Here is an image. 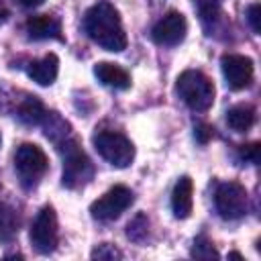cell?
<instances>
[{
	"label": "cell",
	"mask_w": 261,
	"mask_h": 261,
	"mask_svg": "<svg viewBox=\"0 0 261 261\" xmlns=\"http://www.w3.org/2000/svg\"><path fill=\"white\" fill-rule=\"evenodd\" d=\"M133 204V192L126 186H114L92 202L90 212L98 220H114Z\"/></svg>",
	"instance_id": "obj_6"
},
{
	"label": "cell",
	"mask_w": 261,
	"mask_h": 261,
	"mask_svg": "<svg viewBox=\"0 0 261 261\" xmlns=\"http://www.w3.org/2000/svg\"><path fill=\"white\" fill-rule=\"evenodd\" d=\"M194 135H196V139H198L200 143H208V139L212 137V128H210V126H206V124H198Z\"/></svg>",
	"instance_id": "obj_22"
},
{
	"label": "cell",
	"mask_w": 261,
	"mask_h": 261,
	"mask_svg": "<svg viewBox=\"0 0 261 261\" xmlns=\"http://www.w3.org/2000/svg\"><path fill=\"white\" fill-rule=\"evenodd\" d=\"M94 73L104 86H110V88H116V90H126L130 86V75L122 67H118L116 63L100 61V63H96Z\"/></svg>",
	"instance_id": "obj_12"
},
{
	"label": "cell",
	"mask_w": 261,
	"mask_h": 261,
	"mask_svg": "<svg viewBox=\"0 0 261 261\" xmlns=\"http://www.w3.org/2000/svg\"><path fill=\"white\" fill-rule=\"evenodd\" d=\"M220 67H222L226 84L232 90H243L253 82V61L245 55L228 53L222 57Z\"/></svg>",
	"instance_id": "obj_10"
},
{
	"label": "cell",
	"mask_w": 261,
	"mask_h": 261,
	"mask_svg": "<svg viewBox=\"0 0 261 261\" xmlns=\"http://www.w3.org/2000/svg\"><path fill=\"white\" fill-rule=\"evenodd\" d=\"M228 257H234V259H243V255H241V253H237V251H232V253H228Z\"/></svg>",
	"instance_id": "obj_25"
},
{
	"label": "cell",
	"mask_w": 261,
	"mask_h": 261,
	"mask_svg": "<svg viewBox=\"0 0 261 261\" xmlns=\"http://www.w3.org/2000/svg\"><path fill=\"white\" fill-rule=\"evenodd\" d=\"M94 147L102 159H106L114 167H128L135 159V147L133 143L114 130H102L94 137Z\"/></svg>",
	"instance_id": "obj_3"
},
{
	"label": "cell",
	"mask_w": 261,
	"mask_h": 261,
	"mask_svg": "<svg viewBox=\"0 0 261 261\" xmlns=\"http://www.w3.org/2000/svg\"><path fill=\"white\" fill-rule=\"evenodd\" d=\"M14 167H16V171H18L22 181L35 184L47 169V155L43 153V149L39 145L24 143V145H20L16 149Z\"/></svg>",
	"instance_id": "obj_8"
},
{
	"label": "cell",
	"mask_w": 261,
	"mask_h": 261,
	"mask_svg": "<svg viewBox=\"0 0 261 261\" xmlns=\"http://www.w3.org/2000/svg\"><path fill=\"white\" fill-rule=\"evenodd\" d=\"M120 257L122 253L114 245H108V243H102L92 251V259H120Z\"/></svg>",
	"instance_id": "obj_19"
},
{
	"label": "cell",
	"mask_w": 261,
	"mask_h": 261,
	"mask_svg": "<svg viewBox=\"0 0 261 261\" xmlns=\"http://www.w3.org/2000/svg\"><path fill=\"white\" fill-rule=\"evenodd\" d=\"M177 94L192 110L204 112L214 102V84L202 71L186 69L177 77Z\"/></svg>",
	"instance_id": "obj_2"
},
{
	"label": "cell",
	"mask_w": 261,
	"mask_h": 261,
	"mask_svg": "<svg viewBox=\"0 0 261 261\" xmlns=\"http://www.w3.org/2000/svg\"><path fill=\"white\" fill-rule=\"evenodd\" d=\"M194 184L188 175L179 177L173 186L171 192V210L175 214V218H188L192 212V204H194Z\"/></svg>",
	"instance_id": "obj_11"
},
{
	"label": "cell",
	"mask_w": 261,
	"mask_h": 261,
	"mask_svg": "<svg viewBox=\"0 0 261 261\" xmlns=\"http://www.w3.org/2000/svg\"><path fill=\"white\" fill-rule=\"evenodd\" d=\"M18 230L16 214L10 206L0 202V241H10Z\"/></svg>",
	"instance_id": "obj_17"
},
{
	"label": "cell",
	"mask_w": 261,
	"mask_h": 261,
	"mask_svg": "<svg viewBox=\"0 0 261 261\" xmlns=\"http://www.w3.org/2000/svg\"><path fill=\"white\" fill-rule=\"evenodd\" d=\"M6 18H8V10H6V6H4V4H0V24H2V22H6Z\"/></svg>",
	"instance_id": "obj_24"
},
{
	"label": "cell",
	"mask_w": 261,
	"mask_h": 261,
	"mask_svg": "<svg viewBox=\"0 0 261 261\" xmlns=\"http://www.w3.org/2000/svg\"><path fill=\"white\" fill-rule=\"evenodd\" d=\"M214 204L224 220H237L247 212V192L237 181H224L214 194Z\"/></svg>",
	"instance_id": "obj_5"
},
{
	"label": "cell",
	"mask_w": 261,
	"mask_h": 261,
	"mask_svg": "<svg viewBox=\"0 0 261 261\" xmlns=\"http://www.w3.org/2000/svg\"><path fill=\"white\" fill-rule=\"evenodd\" d=\"M247 20H249L253 33H261V6L259 4H251L247 8Z\"/></svg>",
	"instance_id": "obj_20"
},
{
	"label": "cell",
	"mask_w": 261,
	"mask_h": 261,
	"mask_svg": "<svg viewBox=\"0 0 261 261\" xmlns=\"http://www.w3.org/2000/svg\"><path fill=\"white\" fill-rule=\"evenodd\" d=\"M226 122L232 130L237 133H245L253 126L255 122V108L249 104H237L232 108H228L226 112Z\"/></svg>",
	"instance_id": "obj_15"
},
{
	"label": "cell",
	"mask_w": 261,
	"mask_h": 261,
	"mask_svg": "<svg viewBox=\"0 0 261 261\" xmlns=\"http://www.w3.org/2000/svg\"><path fill=\"white\" fill-rule=\"evenodd\" d=\"M27 33L31 39H57L61 33V24L55 16L37 14L27 20Z\"/></svg>",
	"instance_id": "obj_13"
},
{
	"label": "cell",
	"mask_w": 261,
	"mask_h": 261,
	"mask_svg": "<svg viewBox=\"0 0 261 261\" xmlns=\"http://www.w3.org/2000/svg\"><path fill=\"white\" fill-rule=\"evenodd\" d=\"M31 243L35 251L47 255L57 247V216L51 206L39 210L33 226H31Z\"/></svg>",
	"instance_id": "obj_7"
},
{
	"label": "cell",
	"mask_w": 261,
	"mask_h": 261,
	"mask_svg": "<svg viewBox=\"0 0 261 261\" xmlns=\"http://www.w3.org/2000/svg\"><path fill=\"white\" fill-rule=\"evenodd\" d=\"M188 33V22H186V16L181 12H167L163 18H159L151 31V37L157 45H165V47H173L177 43L184 41Z\"/></svg>",
	"instance_id": "obj_9"
},
{
	"label": "cell",
	"mask_w": 261,
	"mask_h": 261,
	"mask_svg": "<svg viewBox=\"0 0 261 261\" xmlns=\"http://www.w3.org/2000/svg\"><path fill=\"white\" fill-rule=\"evenodd\" d=\"M192 255L196 259H218V251L212 247V243L206 239V237H198L194 241V247H192Z\"/></svg>",
	"instance_id": "obj_18"
},
{
	"label": "cell",
	"mask_w": 261,
	"mask_h": 261,
	"mask_svg": "<svg viewBox=\"0 0 261 261\" xmlns=\"http://www.w3.org/2000/svg\"><path fill=\"white\" fill-rule=\"evenodd\" d=\"M22 6H27V8H35V6H41L45 0H18Z\"/></svg>",
	"instance_id": "obj_23"
},
{
	"label": "cell",
	"mask_w": 261,
	"mask_h": 261,
	"mask_svg": "<svg viewBox=\"0 0 261 261\" xmlns=\"http://www.w3.org/2000/svg\"><path fill=\"white\" fill-rule=\"evenodd\" d=\"M57 73H59V59H57V55H53V53L45 55V57L39 59V61H33L31 67H29L31 80L37 82L39 86H51V84L55 82Z\"/></svg>",
	"instance_id": "obj_14"
},
{
	"label": "cell",
	"mask_w": 261,
	"mask_h": 261,
	"mask_svg": "<svg viewBox=\"0 0 261 261\" xmlns=\"http://www.w3.org/2000/svg\"><path fill=\"white\" fill-rule=\"evenodd\" d=\"M241 157L245 161H251V163H259L261 159V145L259 143H251V145H245L241 149Z\"/></svg>",
	"instance_id": "obj_21"
},
{
	"label": "cell",
	"mask_w": 261,
	"mask_h": 261,
	"mask_svg": "<svg viewBox=\"0 0 261 261\" xmlns=\"http://www.w3.org/2000/svg\"><path fill=\"white\" fill-rule=\"evenodd\" d=\"M45 114H47V112H45V108H43V102H41L39 98H35V96L22 100L20 106H18V112H16L18 120L24 122V124H29V126L41 124L43 118H45Z\"/></svg>",
	"instance_id": "obj_16"
},
{
	"label": "cell",
	"mask_w": 261,
	"mask_h": 261,
	"mask_svg": "<svg viewBox=\"0 0 261 261\" xmlns=\"http://www.w3.org/2000/svg\"><path fill=\"white\" fill-rule=\"evenodd\" d=\"M65 159H63V186L65 188H82L92 179L94 167L88 155L77 147L75 141H65Z\"/></svg>",
	"instance_id": "obj_4"
},
{
	"label": "cell",
	"mask_w": 261,
	"mask_h": 261,
	"mask_svg": "<svg viewBox=\"0 0 261 261\" xmlns=\"http://www.w3.org/2000/svg\"><path fill=\"white\" fill-rule=\"evenodd\" d=\"M84 29L88 37L106 51H122L126 47V35L118 16V10L110 2L94 4L84 16Z\"/></svg>",
	"instance_id": "obj_1"
},
{
	"label": "cell",
	"mask_w": 261,
	"mask_h": 261,
	"mask_svg": "<svg viewBox=\"0 0 261 261\" xmlns=\"http://www.w3.org/2000/svg\"><path fill=\"white\" fill-rule=\"evenodd\" d=\"M0 143H2V137H0Z\"/></svg>",
	"instance_id": "obj_26"
}]
</instances>
